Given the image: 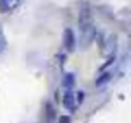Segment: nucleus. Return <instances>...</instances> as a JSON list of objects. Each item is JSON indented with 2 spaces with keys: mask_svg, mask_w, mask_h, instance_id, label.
Returning a JSON list of instances; mask_svg holds the SVG:
<instances>
[{
  "mask_svg": "<svg viewBox=\"0 0 131 123\" xmlns=\"http://www.w3.org/2000/svg\"><path fill=\"white\" fill-rule=\"evenodd\" d=\"M63 106L68 112L73 113L76 110V95L72 90H67L63 95Z\"/></svg>",
  "mask_w": 131,
  "mask_h": 123,
  "instance_id": "5",
  "label": "nucleus"
},
{
  "mask_svg": "<svg viewBox=\"0 0 131 123\" xmlns=\"http://www.w3.org/2000/svg\"><path fill=\"white\" fill-rule=\"evenodd\" d=\"M90 23H94L93 22V13H91L90 7L84 4L79 10V27H82V26H86Z\"/></svg>",
  "mask_w": 131,
  "mask_h": 123,
  "instance_id": "4",
  "label": "nucleus"
},
{
  "mask_svg": "<svg viewBox=\"0 0 131 123\" xmlns=\"http://www.w3.org/2000/svg\"><path fill=\"white\" fill-rule=\"evenodd\" d=\"M84 99H85V92H84V90H80V91L77 92V97H76V104H82Z\"/></svg>",
  "mask_w": 131,
  "mask_h": 123,
  "instance_id": "10",
  "label": "nucleus"
},
{
  "mask_svg": "<svg viewBox=\"0 0 131 123\" xmlns=\"http://www.w3.org/2000/svg\"><path fill=\"white\" fill-rule=\"evenodd\" d=\"M76 83V77L73 73H67V75H64L63 77V86L64 87H67L68 90H71Z\"/></svg>",
  "mask_w": 131,
  "mask_h": 123,
  "instance_id": "9",
  "label": "nucleus"
},
{
  "mask_svg": "<svg viewBox=\"0 0 131 123\" xmlns=\"http://www.w3.org/2000/svg\"><path fill=\"white\" fill-rule=\"evenodd\" d=\"M45 117L49 122H53L57 117V110L50 101H46V104H45Z\"/></svg>",
  "mask_w": 131,
  "mask_h": 123,
  "instance_id": "8",
  "label": "nucleus"
},
{
  "mask_svg": "<svg viewBox=\"0 0 131 123\" xmlns=\"http://www.w3.org/2000/svg\"><path fill=\"white\" fill-rule=\"evenodd\" d=\"M63 45L68 53H73L77 46V40L75 36V32L71 27H66L63 31Z\"/></svg>",
  "mask_w": 131,
  "mask_h": 123,
  "instance_id": "3",
  "label": "nucleus"
},
{
  "mask_svg": "<svg viewBox=\"0 0 131 123\" xmlns=\"http://www.w3.org/2000/svg\"><path fill=\"white\" fill-rule=\"evenodd\" d=\"M117 47H118V37H117L116 33H111L109 36H107L104 39V42L100 47L102 55H104L107 58L114 56V54L117 51Z\"/></svg>",
  "mask_w": 131,
  "mask_h": 123,
  "instance_id": "2",
  "label": "nucleus"
},
{
  "mask_svg": "<svg viewBox=\"0 0 131 123\" xmlns=\"http://www.w3.org/2000/svg\"><path fill=\"white\" fill-rule=\"evenodd\" d=\"M79 30H80V41H79L80 47L86 49L93 44V41L96 37V27L94 26V23H90V24L79 27Z\"/></svg>",
  "mask_w": 131,
  "mask_h": 123,
  "instance_id": "1",
  "label": "nucleus"
},
{
  "mask_svg": "<svg viewBox=\"0 0 131 123\" xmlns=\"http://www.w3.org/2000/svg\"><path fill=\"white\" fill-rule=\"evenodd\" d=\"M111 80H112V72L111 71H105V72H103V73H100L98 76V78L95 80V86L98 89L104 87V86H107L111 82Z\"/></svg>",
  "mask_w": 131,
  "mask_h": 123,
  "instance_id": "6",
  "label": "nucleus"
},
{
  "mask_svg": "<svg viewBox=\"0 0 131 123\" xmlns=\"http://www.w3.org/2000/svg\"><path fill=\"white\" fill-rule=\"evenodd\" d=\"M59 123H71V117L70 115H60Z\"/></svg>",
  "mask_w": 131,
  "mask_h": 123,
  "instance_id": "12",
  "label": "nucleus"
},
{
  "mask_svg": "<svg viewBox=\"0 0 131 123\" xmlns=\"http://www.w3.org/2000/svg\"><path fill=\"white\" fill-rule=\"evenodd\" d=\"M114 59H116L114 56H111V58H108V60H107V63H104V64H103V66H102V67L99 68V72H100V71H103V69H105V68H107L108 66H111V64L113 63V61H114Z\"/></svg>",
  "mask_w": 131,
  "mask_h": 123,
  "instance_id": "11",
  "label": "nucleus"
},
{
  "mask_svg": "<svg viewBox=\"0 0 131 123\" xmlns=\"http://www.w3.org/2000/svg\"><path fill=\"white\" fill-rule=\"evenodd\" d=\"M18 0H0V13H7L16 8Z\"/></svg>",
  "mask_w": 131,
  "mask_h": 123,
  "instance_id": "7",
  "label": "nucleus"
}]
</instances>
